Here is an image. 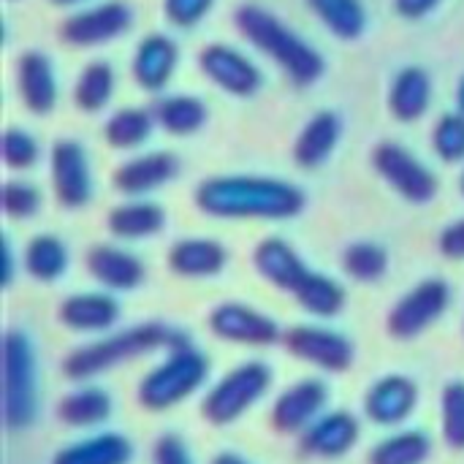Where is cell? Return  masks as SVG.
I'll return each instance as SVG.
<instances>
[{"instance_id":"cell-1","label":"cell","mask_w":464,"mask_h":464,"mask_svg":"<svg viewBox=\"0 0 464 464\" xmlns=\"http://www.w3.org/2000/svg\"><path fill=\"white\" fill-rule=\"evenodd\" d=\"M201 212L215 218H294L304 207V193L272 177H209L196 190Z\"/></svg>"},{"instance_id":"cell-2","label":"cell","mask_w":464,"mask_h":464,"mask_svg":"<svg viewBox=\"0 0 464 464\" xmlns=\"http://www.w3.org/2000/svg\"><path fill=\"white\" fill-rule=\"evenodd\" d=\"M185 340H188V334H182L171 326L141 324V326L117 332L111 337H103L98 343H90V345L73 351L63 362V372L71 381H87V378H95L106 370H114L130 359H139L144 353H152L160 348H174Z\"/></svg>"},{"instance_id":"cell-3","label":"cell","mask_w":464,"mask_h":464,"mask_svg":"<svg viewBox=\"0 0 464 464\" xmlns=\"http://www.w3.org/2000/svg\"><path fill=\"white\" fill-rule=\"evenodd\" d=\"M234 19L242 35L264 54H269L296 84H313L315 79H321L324 57L291 27H285L275 14L258 5H242Z\"/></svg>"},{"instance_id":"cell-4","label":"cell","mask_w":464,"mask_h":464,"mask_svg":"<svg viewBox=\"0 0 464 464\" xmlns=\"http://www.w3.org/2000/svg\"><path fill=\"white\" fill-rule=\"evenodd\" d=\"M209 375V362L207 356L190 345V340L169 348V356L163 364H158L144 381L139 383V402L141 408L160 413L182 400H188Z\"/></svg>"},{"instance_id":"cell-5","label":"cell","mask_w":464,"mask_h":464,"mask_svg":"<svg viewBox=\"0 0 464 464\" xmlns=\"http://www.w3.org/2000/svg\"><path fill=\"white\" fill-rule=\"evenodd\" d=\"M38 408L35 392V353L30 340L11 329L3 337V419L8 430L33 424Z\"/></svg>"},{"instance_id":"cell-6","label":"cell","mask_w":464,"mask_h":464,"mask_svg":"<svg viewBox=\"0 0 464 464\" xmlns=\"http://www.w3.org/2000/svg\"><path fill=\"white\" fill-rule=\"evenodd\" d=\"M272 386V372L261 362L234 367L201 402V413L209 424L226 427L247 413Z\"/></svg>"},{"instance_id":"cell-7","label":"cell","mask_w":464,"mask_h":464,"mask_svg":"<svg viewBox=\"0 0 464 464\" xmlns=\"http://www.w3.org/2000/svg\"><path fill=\"white\" fill-rule=\"evenodd\" d=\"M372 163L381 171V177L408 201L413 204H427L438 193V179L435 174L402 144L383 141L372 152Z\"/></svg>"},{"instance_id":"cell-8","label":"cell","mask_w":464,"mask_h":464,"mask_svg":"<svg viewBox=\"0 0 464 464\" xmlns=\"http://www.w3.org/2000/svg\"><path fill=\"white\" fill-rule=\"evenodd\" d=\"M451 291L443 280H424L411 294H405L389 313V334L397 340H413L430 329L449 307Z\"/></svg>"},{"instance_id":"cell-9","label":"cell","mask_w":464,"mask_h":464,"mask_svg":"<svg viewBox=\"0 0 464 464\" xmlns=\"http://www.w3.org/2000/svg\"><path fill=\"white\" fill-rule=\"evenodd\" d=\"M283 345L291 356L326 372H345L353 364V345L343 334L321 326H294L283 334Z\"/></svg>"},{"instance_id":"cell-10","label":"cell","mask_w":464,"mask_h":464,"mask_svg":"<svg viewBox=\"0 0 464 464\" xmlns=\"http://www.w3.org/2000/svg\"><path fill=\"white\" fill-rule=\"evenodd\" d=\"M209 329L215 337L226 343H239V345H272L283 340L280 326L269 315L239 302L218 304L209 313Z\"/></svg>"},{"instance_id":"cell-11","label":"cell","mask_w":464,"mask_h":464,"mask_svg":"<svg viewBox=\"0 0 464 464\" xmlns=\"http://www.w3.org/2000/svg\"><path fill=\"white\" fill-rule=\"evenodd\" d=\"M133 22V14L125 3L111 0L90 11H79L60 24V38L71 46H95L122 35Z\"/></svg>"},{"instance_id":"cell-12","label":"cell","mask_w":464,"mask_h":464,"mask_svg":"<svg viewBox=\"0 0 464 464\" xmlns=\"http://www.w3.org/2000/svg\"><path fill=\"white\" fill-rule=\"evenodd\" d=\"M52 185L63 207H82L92 193L87 155L79 141L63 139L52 150Z\"/></svg>"},{"instance_id":"cell-13","label":"cell","mask_w":464,"mask_h":464,"mask_svg":"<svg viewBox=\"0 0 464 464\" xmlns=\"http://www.w3.org/2000/svg\"><path fill=\"white\" fill-rule=\"evenodd\" d=\"M326 397H329L326 386L315 378L294 383L291 389H285L277 397V402L272 408V427L283 435H294V432L307 430L315 421V416L324 411Z\"/></svg>"},{"instance_id":"cell-14","label":"cell","mask_w":464,"mask_h":464,"mask_svg":"<svg viewBox=\"0 0 464 464\" xmlns=\"http://www.w3.org/2000/svg\"><path fill=\"white\" fill-rule=\"evenodd\" d=\"M198 63H201V71L231 95H253L261 84L258 68L245 54H239L237 49L226 44H209L201 52Z\"/></svg>"},{"instance_id":"cell-15","label":"cell","mask_w":464,"mask_h":464,"mask_svg":"<svg viewBox=\"0 0 464 464\" xmlns=\"http://www.w3.org/2000/svg\"><path fill=\"white\" fill-rule=\"evenodd\" d=\"M419 402V389L411 378L405 375H386L381 378L364 397V411L367 416L381 424L392 427L405 421Z\"/></svg>"},{"instance_id":"cell-16","label":"cell","mask_w":464,"mask_h":464,"mask_svg":"<svg viewBox=\"0 0 464 464\" xmlns=\"http://www.w3.org/2000/svg\"><path fill=\"white\" fill-rule=\"evenodd\" d=\"M359 440V421L345 413H329L324 419H318L315 424H310L302 435V451L310 457H321V459H337L343 454H348Z\"/></svg>"},{"instance_id":"cell-17","label":"cell","mask_w":464,"mask_h":464,"mask_svg":"<svg viewBox=\"0 0 464 464\" xmlns=\"http://www.w3.org/2000/svg\"><path fill=\"white\" fill-rule=\"evenodd\" d=\"M253 264L264 280H269L275 288L294 294L302 280L307 277V264L299 258V253L283 242V239H264L253 250Z\"/></svg>"},{"instance_id":"cell-18","label":"cell","mask_w":464,"mask_h":464,"mask_svg":"<svg viewBox=\"0 0 464 464\" xmlns=\"http://www.w3.org/2000/svg\"><path fill=\"white\" fill-rule=\"evenodd\" d=\"M177 65V44L160 33L147 35L133 57V76L144 90H163Z\"/></svg>"},{"instance_id":"cell-19","label":"cell","mask_w":464,"mask_h":464,"mask_svg":"<svg viewBox=\"0 0 464 464\" xmlns=\"http://www.w3.org/2000/svg\"><path fill=\"white\" fill-rule=\"evenodd\" d=\"M177 171H179V163H177L174 155L150 152V155H141L136 160L122 163L114 171V185H117V190L136 196V193H147V190H155V188L166 185Z\"/></svg>"},{"instance_id":"cell-20","label":"cell","mask_w":464,"mask_h":464,"mask_svg":"<svg viewBox=\"0 0 464 464\" xmlns=\"http://www.w3.org/2000/svg\"><path fill=\"white\" fill-rule=\"evenodd\" d=\"M87 269L90 275L106 285V288H117V291H128L141 285L144 280V266L136 256L109 247V245H95L87 253Z\"/></svg>"},{"instance_id":"cell-21","label":"cell","mask_w":464,"mask_h":464,"mask_svg":"<svg viewBox=\"0 0 464 464\" xmlns=\"http://www.w3.org/2000/svg\"><path fill=\"white\" fill-rule=\"evenodd\" d=\"M19 95L24 101V106L35 114H46L54 109L57 101V84H54V73L52 65L44 54L38 52H24L19 60Z\"/></svg>"},{"instance_id":"cell-22","label":"cell","mask_w":464,"mask_h":464,"mask_svg":"<svg viewBox=\"0 0 464 464\" xmlns=\"http://www.w3.org/2000/svg\"><path fill=\"white\" fill-rule=\"evenodd\" d=\"M60 321L73 332H103L120 318V307L106 294H76L60 304Z\"/></svg>"},{"instance_id":"cell-23","label":"cell","mask_w":464,"mask_h":464,"mask_svg":"<svg viewBox=\"0 0 464 464\" xmlns=\"http://www.w3.org/2000/svg\"><path fill=\"white\" fill-rule=\"evenodd\" d=\"M226 247L215 239H182L169 250L171 272L182 277H209L226 266Z\"/></svg>"},{"instance_id":"cell-24","label":"cell","mask_w":464,"mask_h":464,"mask_svg":"<svg viewBox=\"0 0 464 464\" xmlns=\"http://www.w3.org/2000/svg\"><path fill=\"white\" fill-rule=\"evenodd\" d=\"M340 141V120L332 111L315 114L294 144V160L302 169H318Z\"/></svg>"},{"instance_id":"cell-25","label":"cell","mask_w":464,"mask_h":464,"mask_svg":"<svg viewBox=\"0 0 464 464\" xmlns=\"http://www.w3.org/2000/svg\"><path fill=\"white\" fill-rule=\"evenodd\" d=\"M430 98H432V82H430L427 71L424 68H405V71H400V76L392 84L389 106H392V114L397 120L413 122L430 109Z\"/></svg>"},{"instance_id":"cell-26","label":"cell","mask_w":464,"mask_h":464,"mask_svg":"<svg viewBox=\"0 0 464 464\" xmlns=\"http://www.w3.org/2000/svg\"><path fill=\"white\" fill-rule=\"evenodd\" d=\"M130 457H133L130 440L122 435L106 432V435H95L90 440H82L57 451L52 464H128Z\"/></svg>"},{"instance_id":"cell-27","label":"cell","mask_w":464,"mask_h":464,"mask_svg":"<svg viewBox=\"0 0 464 464\" xmlns=\"http://www.w3.org/2000/svg\"><path fill=\"white\" fill-rule=\"evenodd\" d=\"M111 413V400L103 389H79L60 400L57 419L68 427H95Z\"/></svg>"},{"instance_id":"cell-28","label":"cell","mask_w":464,"mask_h":464,"mask_svg":"<svg viewBox=\"0 0 464 464\" xmlns=\"http://www.w3.org/2000/svg\"><path fill=\"white\" fill-rule=\"evenodd\" d=\"M294 296L310 315H318V318H332L345 304V291L340 288V283L313 269L307 272L302 285L294 291Z\"/></svg>"},{"instance_id":"cell-29","label":"cell","mask_w":464,"mask_h":464,"mask_svg":"<svg viewBox=\"0 0 464 464\" xmlns=\"http://www.w3.org/2000/svg\"><path fill=\"white\" fill-rule=\"evenodd\" d=\"M109 231L122 239H139L158 234L166 223V215L158 204H122L109 212Z\"/></svg>"},{"instance_id":"cell-30","label":"cell","mask_w":464,"mask_h":464,"mask_svg":"<svg viewBox=\"0 0 464 464\" xmlns=\"http://www.w3.org/2000/svg\"><path fill=\"white\" fill-rule=\"evenodd\" d=\"M318 19L340 38H359L367 27V11L362 0H310Z\"/></svg>"},{"instance_id":"cell-31","label":"cell","mask_w":464,"mask_h":464,"mask_svg":"<svg viewBox=\"0 0 464 464\" xmlns=\"http://www.w3.org/2000/svg\"><path fill=\"white\" fill-rule=\"evenodd\" d=\"M155 120L177 136H188L193 130H198L207 120V106L198 98L190 95H171L158 101L155 106Z\"/></svg>"},{"instance_id":"cell-32","label":"cell","mask_w":464,"mask_h":464,"mask_svg":"<svg viewBox=\"0 0 464 464\" xmlns=\"http://www.w3.org/2000/svg\"><path fill=\"white\" fill-rule=\"evenodd\" d=\"M68 266V253L65 245L52 237V234H41L35 239H30L27 250H24V269L35 277V280H57Z\"/></svg>"},{"instance_id":"cell-33","label":"cell","mask_w":464,"mask_h":464,"mask_svg":"<svg viewBox=\"0 0 464 464\" xmlns=\"http://www.w3.org/2000/svg\"><path fill=\"white\" fill-rule=\"evenodd\" d=\"M114 90V71L109 63H90L82 68L76 87H73V98L76 106L84 111H98L109 103Z\"/></svg>"},{"instance_id":"cell-34","label":"cell","mask_w":464,"mask_h":464,"mask_svg":"<svg viewBox=\"0 0 464 464\" xmlns=\"http://www.w3.org/2000/svg\"><path fill=\"white\" fill-rule=\"evenodd\" d=\"M430 449L432 443L424 432H400L372 449L370 464H421L430 457Z\"/></svg>"},{"instance_id":"cell-35","label":"cell","mask_w":464,"mask_h":464,"mask_svg":"<svg viewBox=\"0 0 464 464\" xmlns=\"http://www.w3.org/2000/svg\"><path fill=\"white\" fill-rule=\"evenodd\" d=\"M152 130V114L144 109H120L103 128L106 141L117 150H130L147 141Z\"/></svg>"},{"instance_id":"cell-36","label":"cell","mask_w":464,"mask_h":464,"mask_svg":"<svg viewBox=\"0 0 464 464\" xmlns=\"http://www.w3.org/2000/svg\"><path fill=\"white\" fill-rule=\"evenodd\" d=\"M343 269L359 283H375L389 269V256L375 242H356L343 253Z\"/></svg>"},{"instance_id":"cell-37","label":"cell","mask_w":464,"mask_h":464,"mask_svg":"<svg viewBox=\"0 0 464 464\" xmlns=\"http://www.w3.org/2000/svg\"><path fill=\"white\" fill-rule=\"evenodd\" d=\"M443 440L449 449L464 451V383L454 381L443 389Z\"/></svg>"},{"instance_id":"cell-38","label":"cell","mask_w":464,"mask_h":464,"mask_svg":"<svg viewBox=\"0 0 464 464\" xmlns=\"http://www.w3.org/2000/svg\"><path fill=\"white\" fill-rule=\"evenodd\" d=\"M435 152L446 160H462L464 158V114H443L432 133Z\"/></svg>"},{"instance_id":"cell-39","label":"cell","mask_w":464,"mask_h":464,"mask_svg":"<svg viewBox=\"0 0 464 464\" xmlns=\"http://www.w3.org/2000/svg\"><path fill=\"white\" fill-rule=\"evenodd\" d=\"M38 207H41V196H38V190L33 185L16 182V179L3 185V209H5V215L22 220V218H33L38 212Z\"/></svg>"},{"instance_id":"cell-40","label":"cell","mask_w":464,"mask_h":464,"mask_svg":"<svg viewBox=\"0 0 464 464\" xmlns=\"http://www.w3.org/2000/svg\"><path fill=\"white\" fill-rule=\"evenodd\" d=\"M3 158L8 169H30L38 158L35 141L24 130H5L3 136Z\"/></svg>"},{"instance_id":"cell-41","label":"cell","mask_w":464,"mask_h":464,"mask_svg":"<svg viewBox=\"0 0 464 464\" xmlns=\"http://www.w3.org/2000/svg\"><path fill=\"white\" fill-rule=\"evenodd\" d=\"M212 3L215 0H166L163 8H166L169 22H174L179 27H190L212 8Z\"/></svg>"},{"instance_id":"cell-42","label":"cell","mask_w":464,"mask_h":464,"mask_svg":"<svg viewBox=\"0 0 464 464\" xmlns=\"http://www.w3.org/2000/svg\"><path fill=\"white\" fill-rule=\"evenodd\" d=\"M152 459H155V464H193L190 462L188 449H185V443L177 435H163L155 443Z\"/></svg>"},{"instance_id":"cell-43","label":"cell","mask_w":464,"mask_h":464,"mask_svg":"<svg viewBox=\"0 0 464 464\" xmlns=\"http://www.w3.org/2000/svg\"><path fill=\"white\" fill-rule=\"evenodd\" d=\"M440 253H443L446 258H454V261L464 258V218L462 220H457V223H451V226L440 234Z\"/></svg>"},{"instance_id":"cell-44","label":"cell","mask_w":464,"mask_h":464,"mask_svg":"<svg viewBox=\"0 0 464 464\" xmlns=\"http://www.w3.org/2000/svg\"><path fill=\"white\" fill-rule=\"evenodd\" d=\"M397 3V11L402 14V16H424V14H430L440 0H394Z\"/></svg>"},{"instance_id":"cell-45","label":"cell","mask_w":464,"mask_h":464,"mask_svg":"<svg viewBox=\"0 0 464 464\" xmlns=\"http://www.w3.org/2000/svg\"><path fill=\"white\" fill-rule=\"evenodd\" d=\"M212 464H247L242 457H237V454H218Z\"/></svg>"},{"instance_id":"cell-46","label":"cell","mask_w":464,"mask_h":464,"mask_svg":"<svg viewBox=\"0 0 464 464\" xmlns=\"http://www.w3.org/2000/svg\"><path fill=\"white\" fill-rule=\"evenodd\" d=\"M3 253H5V285L11 283V275H14V261H11V247L5 245L3 247Z\"/></svg>"},{"instance_id":"cell-47","label":"cell","mask_w":464,"mask_h":464,"mask_svg":"<svg viewBox=\"0 0 464 464\" xmlns=\"http://www.w3.org/2000/svg\"><path fill=\"white\" fill-rule=\"evenodd\" d=\"M457 101H459V111L464 114V79L459 82V90H457Z\"/></svg>"},{"instance_id":"cell-48","label":"cell","mask_w":464,"mask_h":464,"mask_svg":"<svg viewBox=\"0 0 464 464\" xmlns=\"http://www.w3.org/2000/svg\"><path fill=\"white\" fill-rule=\"evenodd\" d=\"M52 3H60V5H71V3H79V0H52Z\"/></svg>"},{"instance_id":"cell-49","label":"cell","mask_w":464,"mask_h":464,"mask_svg":"<svg viewBox=\"0 0 464 464\" xmlns=\"http://www.w3.org/2000/svg\"><path fill=\"white\" fill-rule=\"evenodd\" d=\"M462 193H464V174H462Z\"/></svg>"}]
</instances>
